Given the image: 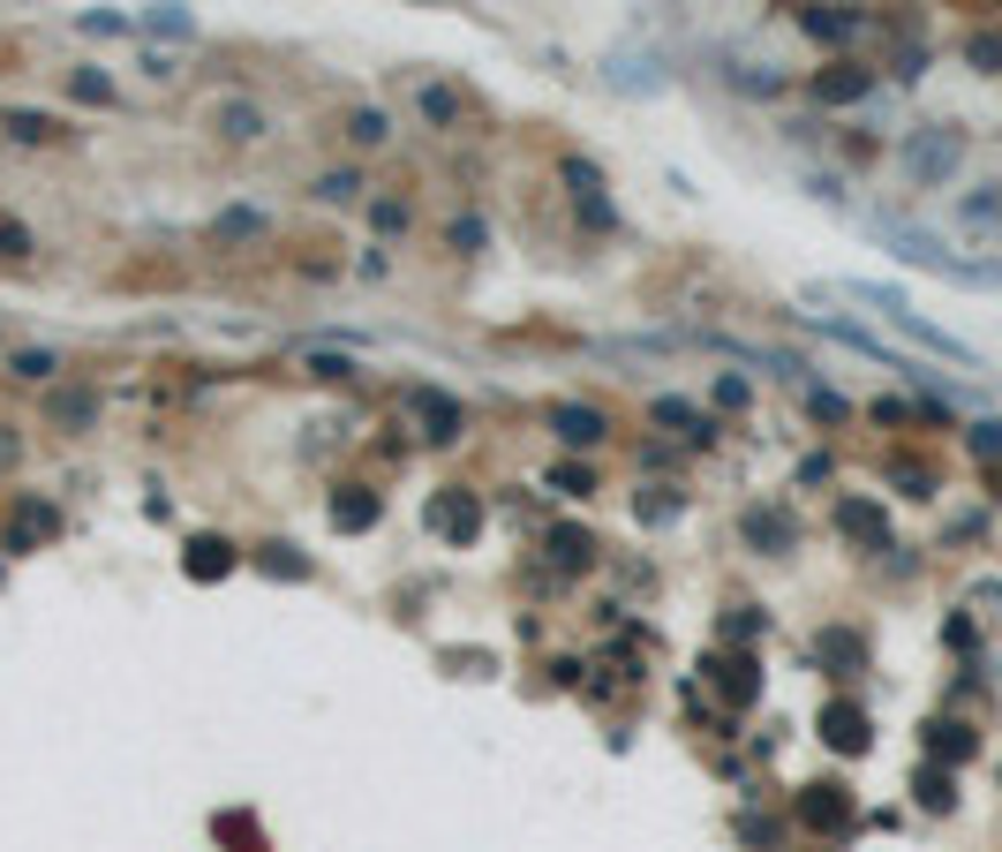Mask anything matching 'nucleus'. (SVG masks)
Listing matches in <instances>:
<instances>
[{
  "mask_svg": "<svg viewBox=\"0 0 1002 852\" xmlns=\"http://www.w3.org/2000/svg\"><path fill=\"white\" fill-rule=\"evenodd\" d=\"M958 159H964V128H950V122H927L897 144V167L913 173L919 189H942V181L958 173Z\"/></svg>",
  "mask_w": 1002,
  "mask_h": 852,
  "instance_id": "nucleus-1",
  "label": "nucleus"
},
{
  "mask_svg": "<svg viewBox=\"0 0 1002 852\" xmlns=\"http://www.w3.org/2000/svg\"><path fill=\"white\" fill-rule=\"evenodd\" d=\"M430 528L445 536V544H475V528H483V506H475V491H437L430 498Z\"/></svg>",
  "mask_w": 1002,
  "mask_h": 852,
  "instance_id": "nucleus-2",
  "label": "nucleus"
},
{
  "mask_svg": "<svg viewBox=\"0 0 1002 852\" xmlns=\"http://www.w3.org/2000/svg\"><path fill=\"white\" fill-rule=\"evenodd\" d=\"M53 528H61L53 498H15V506H8V528H0V544H8V551H31V544L53 536Z\"/></svg>",
  "mask_w": 1002,
  "mask_h": 852,
  "instance_id": "nucleus-3",
  "label": "nucleus"
},
{
  "mask_svg": "<svg viewBox=\"0 0 1002 852\" xmlns=\"http://www.w3.org/2000/svg\"><path fill=\"white\" fill-rule=\"evenodd\" d=\"M882 317H889L897 333H913V340L927 347V355H942V362H958V370H972V347H964V340H950L942 325H927L919 309H905V302H897V309H882Z\"/></svg>",
  "mask_w": 1002,
  "mask_h": 852,
  "instance_id": "nucleus-4",
  "label": "nucleus"
},
{
  "mask_svg": "<svg viewBox=\"0 0 1002 852\" xmlns=\"http://www.w3.org/2000/svg\"><path fill=\"white\" fill-rule=\"evenodd\" d=\"M716 69H724V84L747 91V98H777V91H784V69H761L747 53H716Z\"/></svg>",
  "mask_w": 1002,
  "mask_h": 852,
  "instance_id": "nucleus-5",
  "label": "nucleus"
},
{
  "mask_svg": "<svg viewBox=\"0 0 1002 852\" xmlns=\"http://www.w3.org/2000/svg\"><path fill=\"white\" fill-rule=\"evenodd\" d=\"M550 430H558L566 445H603L611 416H603V408H581V400H558V408H550Z\"/></svg>",
  "mask_w": 1002,
  "mask_h": 852,
  "instance_id": "nucleus-6",
  "label": "nucleus"
},
{
  "mask_svg": "<svg viewBox=\"0 0 1002 852\" xmlns=\"http://www.w3.org/2000/svg\"><path fill=\"white\" fill-rule=\"evenodd\" d=\"M867 91H875V76H867L859 61H830V69L814 76V98H822V106H852V98H867Z\"/></svg>",
  "mask_w": 1002,
  "mask_h": 852,
  "instance_id": "nucleus-7",
  "label": "nucleus"
},
{
  "mask_svg": "<svg viewBox=\"0 0 1002 852\" xmlns=\"http://www.w3.org/2000/svg\"><path fill=\"white\" fill-rule=\"evenodd\" d=\"M739 536H747L761 558H784V551H792V520H784V513H769V506H753L747 520H739Z\"/></svg>",
  "mask_w": 1002,
  "mask_h": 852,
  "instance_id": "nucleus-8",
  "label": "nucleus"
},
{
  "mask_svg": "<svg viewBox=\"0 0 1002 852\" xmlns=\"http://www.w3.org/2000/svg\"><path fill=\"white\" fill-rule=\"evenodd\" d=\"M822 739L844 747V755H867V717H859L852 702H830V709H822Z\"/></svg>",
  "mask_w": 1002,
  "mask_h": 852,
  "instance_id": "nucleus-9",
  "label": "nucleus"
},
{
  "mask_svg": "<svg viewBox=\"0 0 1002 852\" xmlns=\"http://www.w3.org/2000/svg\"><path fill=\"white\" fill-rule=\"evenodd\" d=\"M415 408H422V423H430V430H422L430 445H453V438H460V400H445V392H430V385H422Z\"/></svg>",
  "mask_w": 1002,
  "mask_h": 852,
  "instance_id": "nucleus-10",
  "label": "nucleus"
},
{
  "mask_svg": "<svg viewBox=\"0 0 1002 852\" xmlns=\"http://www.w3.org/2000/svg\"><path fill=\"white\" fill-rule=\"evenodd\" d=\"M799 23H806V31H814L822 45H844L852 31H859V15H852V8H836V0H814V8H806Z\"/></svg>",
  "mask_w": 1002,
  "mask_h": 852,
  "instance_id": "nucleus-11",
  "label": "nucleus"
},
{
  "mask_svg": "<svg viewBox=\"0 0 1002 852\" xmlns=\"http://www.w3.org/2000/svg\"><path fill=\"white\" fill-rule=\"evenodd\" d=\"M211 128H219L226 144H256V136H264V114H256L250 98H226V106L211 114Z\"/></svg>",
  "mask_w": 1002,
  "mask_h": 852,
  "instance_id": "nucleus-12",
  "label": "nucleus"
},
{
  "mask_svg": "<svg viewBox=\"0 0 1002 852\" xmlns=\"http://www.w3.org/2000/svg\"><path fill=\"white\" fill-rule=\"evenodd\" d=\"M799 814H806L814 830H836V822L852 814V800H844V785H806V800H799Z\"/></svg>",
  "mask_w": 1002,
  "mask_h": 852,
  "instance_id": "nucleus-13",
  "label": "nucleus"
},
{
  "mask_svg": "<svg viewBox=\"0 0 1002 852\" xmlns=\"http://www.w3.org/2000/svg\"><path fill=\"white\" fill-rule=\"evenodd\" d=\"M836 528H844V536H859V544H882V536H889L882 506H867V498H844V506H836Z\"/></svg>",
  "mask_w": 1002,
  "mask_h": 852,
  "instance_id": "nucleus-14",
  "label": "nucleus"
},
{
  "mask_svg": "<svg viewBox=\"0 0 1002 852\" xmlns=\"http://www.w3.org/2000/svg\"><path fill=\"white\" fill-rule=\"evenodd\" d=\"M226 566H234V544H219V536H197V544H189V574H197V581H219Z\"/></svg>",
  "mask_w": 1002,
  "mask_h": 852,
  "instance_id": "nucleus-15",
  "label": "nucleus"
},
{
  "mask_svg": "<svg viewBox=\"0 0 1002 852\" xmlns=\"http://www.w3.org/2000/svg\"><path fill=\"white\" fill-rule=\"evenodd\" d=\"M919 808H927V814H950V808H958V792H950V769H942V762L919 769Z\"/></svg>",
  "mask_w": 1002,
  "mask_h": 852,
  "instance_id": "nucleus-16",
  "label": "nucleus"
},
{
  "mask_svg": "<svg viewBox=\"0 0 1002 852\" xmlns=\"http://www.w3.org/2000/svg\"><path fill=\"white\" fill-rule=\"evenodd\" d=\"M709 672H724V694H731L739 709H747L753 694H761V680H753V664H747V656H724V664H709Z\"/></svg>",
  "mask_w": 1002,
  "mask_h": 852,
  "instance_id": "nucleus-17",
  "label": "nucleus"
},
{
  "mask_svg": "<svg viewBox=\"0 0 1002 852\" xmlns=\"http://www.w3.org/2000/svg\"><path fill=\"white\" fill-rule=\"evenodd\" d=\"M927 747H935V762H964V755H972V732L964 725H927Z\"/></svg>",
  "mask_w": 1002,
  "mask_h": 852,
  "instance_id": "nucleus-18",
  "label": "nucleus"
},
{
  "mask_svg": "<svg viewBox=\"0 0 1002 852\" xmlns=\"http://www.w3.org/2000/svg\"><path fill=\"white\" fill-rule=\"evenodd\" d=\"M144 31H159V39H189V31H197V15H189V8H151V15H144Z\"/></svg>",
  "mask_w": 1002,
  "mask_h": 852,
  "instance_id": "nucleus-19",
  "label": "nucleus"
},
{
  "mask_svg": "<svg viewBox=\"0 0 1002 852\" xmlns=\"http://www.w3.org/2000/svg\"><path fill=\"white\" fill-rule=\"evenodd\" d=\"M91 416H98V400L91 392H53V423H68V430H84Z\"/></svg>",
  "mask_w": 1002,
  "mask_h": 852,
  "instance_id": "nucleus-20",
  "label": "nucleus"
},
{
  "mask_svg": "<svg viewBox=\"0 0 1002 852\" xmlns=\"http://www.w3.org/2000/svg\"><path fill=\"white\" fill-rule=\"evenodd\" d=\"M384 136H392V128H384V114H377V106L347 114V144H362V151H370V144H384Z\"/></svg>",
  "mask_w": 1002,
  "mask_h": 852,
  "instance_id": "nucleus-21",
  "label": "nucleus"
},
{
  "mask_svg": "<svg viewBox=\"0 0 1002 852\" xmlns=\"http://www.w3.org/2000/svg\"><path fill=\"white\" fill-rule=\"evenodd\" d=\"M333 520H339V528H370L377 498H370V491H362V498H333Z\"/></svg>",
  "mask_w": 1002,
  "mask_h": 852,
  "instance_id": "nucleus-22",
  "label": "nucleus"
},
{
  "mask_svg": "<svg viewBox=\"0 0 1002 852\" xmlns=\"http://www.w3.org/2000/svg\"><path fill=\"white\" fill-rule=\"evenodd\" d=\"M814 649H822V664H859V634H836V627H830Z\"/></svg>",
  "mask_w": 1002,
  "mask_h": 852,
  "instance_id": "nucleus-23",
  "label": "nucleus"
},
{
  "mask_svg": "<svg viewBox=\"0 0 1002 852\" xmlns=\"http://www.w3.org/2000/svg\"><path fill=\"white\" fill-rule=\"evenodd\" d=\"M68 91H76L84 106H114V84H106V76H91V69H76V76H68Z\"/></svg>",
  "mask_w": 1002,
  "mask_h": 852,
  "instance_id": "nucleus-24",
  "label": "nucleus"
},
{
  "mask_svg": "<svg viewBox=\"0 0 1002 852\" xmlns=\"http://www.w3.org/2000/svg\"><path fill=\"white\" fill-rule=\"evenodd\" d=\"M317 197H325V204H355V197H362V173H325Z\"/></svg>",
  "mask_w": 1002,
  "mask_h": 852,
  "instance_id": "nucleus-25",
  "label": "nucleus"
},
{
  "mask_svg": "<svg viewBox=\"0 0 1002 852\" xmlns=\"http://www.w3.org/2000/svg\"><path fill=\"white\" fill-rule=\"evenodd\" d=\"M641 520H678V491H641Z\"/></svg>",
  "mask_w": 1002,
  "mask_h": 852,
  "instance_id": "nucleus-26",
  "label": "nucleus"
},
{
  "mask_svg": "<svg viewBox=\"0 0 1002 852\" xmlns=\"http://www.w3.org/2000/svg\"><path fill=\"white\" fill-rule=\"evenodd\" d=\"M980 461H1002V423H972V438H964Z\"/></svg>",
  "mask_w": 1002,
  "mask_h": 852,
  "instance_id": "nucleus-27",
  "label": "nucleus"
},
{
  "mask_svg": "<svg viewBox=\"0 0 1002 852\" xmlns=\"http://www.w3.org/2000/svg\"><path fill=\"white\" fill-rule=\"evenodd\" d=\"M806 408H814L822 423H844V416H852V408H844V392H806Z\"/></svg>",
  "mask_w": 1002,
  "mask_h": 852,
  "instance_id": "nucleus-28",
  "label": "nucleus"
},
{
  "mask_svg": "<svg viewBox=\"0 0 1002 852\" xmlns=\"http://www.w3.org/2000/svg\"><path fill=\"white\" fill-rule=\"evenodd\" d=\"M8 128H15V136H23V144H45V136H53V122H45V114H15V122H8Z\"/></svg>",
  "mask_w": 1002,
  "mask_h": 852,
  "instance_id": "nucleus-29",
  "label": "nucleus"
},
{
  "mask_svg": "<svg viewBox=\"0 0 1002 852\" xmlns=\"http://www.w3.org/2000/svg\"><path fill=\"white\" fill-rule=\"evenodd\" d=\"M0 256H31V234L15 219H0Z\"/></svg>",
  "mask_w": 1002,
  "mask_h": 852,
  "instance_id": "nucleus-30",
  "label": "nucleus"
},
{
  "mask_svg": "<svg viewBox=\"0 0 1002 852\" xmlns=\"http://www.w3.org/2000/svg\"><path fill=\"white\" fill-rule=\"evenodd\" d=\"M550 544H558V558H566V566H581V558L595 551V544H588V536H573V528H566V536H550Z\"/></svg>",
  "mask_w": 1002,
  "mask_h": 852,
  "instance_id": "nucleus-31",
  "label": "nucleus"
},
{
  "mask_svg": "<svg viewBox=\"0 0 1002 852\" xmlns=\"http://www.w3.org/2000/svg\"><path fill=\"white\" fill-rule=\"evenodd\" d=\"M964 53H972V69H1002V39H972Z\"/></svg>",
  "mask_w": 1002,
  "mask_h": 852,
  "instance_id": "nucleus-32",
  "label": "nucleus"
}]
</instances>
